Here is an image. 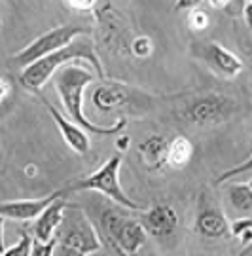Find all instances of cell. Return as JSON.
<instances>
[{
	"mask_svg": "<svg viewBox=\"0 0 252 256\" xmlns=\"http://www.w3.org/2000/svg\"><path fill=\"white\" fill-rule=\"evenodd\" d=\"M52 78H54L55 90L59 93V99L63 102L68 118L86 129L88 133L97 135V137H118L126 129V118H120V122H116L114 126H97L84 114L82 104H84L86 88L95 82V78H99L93 68L80 64V61H72V63L63 64L59 70H55Z\"/></svg>",
	"mask_w": 252,
	"mask_h": 256,
	"instance_id": "obj_1",
	"label": "cell"
},
{
	"mask_svg": "<svg viewBox=\"0 0 252 256\" xmlns=\"http://www.w3.org/2000/svg\"><path fill=\"white\" fill-rule=\"evenodd\" d=\"M72 61H88L100 80L104 78L102 64H100L99 57L95 54L93 42L86 34H82V36L74 38L72 42H68L66 46L40 57L34 63L27 64L19 74V82L23 88H27L28 92L38 93L40 88H44V84L54 76L55 70H59L63 64L72 63Z\"/></svg>",
	"mask_w": 252,
	"mask_h": 256,
	"instance_id": "obj_2",
	"label": "cell"
},
{
	"mask_svg": "<svg viewBox=\"0 0 252 256\" xmlns=\"http://www.w3.org/2000/svg\"><path fill=\"white\" fill-rule=\"evenodd\" d=\"M55 252L63 256H86L95 254L102 248L99 232L91 224L88 214L76 207L68 205L63 210L61 224L55 232Z\"/></svg>",
	"mask_w": 252,
	"mask_h": 256,
	"instance_id": "obj_3",
	"label": "cell"
},
{
	"mask_svg": "<svg viewBox=\"0 0 252 256\" xmlns=\"http://www.w3.org/2000/svg\"><path fill=\"white\" fill-rule=\"evenodd\" d=\"M127 210V209H126ZM126 210H106L100 218L102 247H112L118 254H136L148 239L140 220L133 218Z\"/></svg>",
	"mask_w": 252,
	"mask_h": 256,
	"instance_id": "obj_4",
	"label": "cell"
},
{
	"mask_svg": "<svg viewBox=\"0 0 252 256\" xmlns=\"http://www.w3.org/2000/svg\"><path fill=\"white\" fill-rule=\"evenodd\" d=\"M122 154L112 156L108 162L100 165L99 169L93 174L76 180V182L68 184L64 190L66 192H86V190H93V192H99L102 196H106L108 200H112L114 203H118L120 207H124L127 210H144L136 202H133L122 188L120 184V167H122Z\"/></svg>",
	"mask_w": 252,
	"mask_h": 256,
	"instance_id": "obj_5",
	"label": "cell"
},
{
	"mask_svg": "<svg viewBox=\"0 0 252 256\" xmlns=\"http://www.w3.org/2000/svg\"><path fill=\"white\" fill-rule=\"evenodd\" d=\"M82 34H88V28L78 27V25H63V27L52 28L44 32L42 36H38L36 40H32L27 48H23L21 52L12 57V63L14 66H19V68H25L27 64L38 61L40 57L52 54L59 48L66 46L68 42H72L76 36H82Z\"/></svg>",
	"mask_w": 252,
	"mask_h": 256,
	"instance_id": "obj_6",
	"label": "cell"
},
{
	"mask_svg": "<svg viewBox=\"0 0 252 256\" xmlns=\"http://www.w3.org/2000/svg\"><path fill=\"white\" fill-rule=\"evenodd\" d=\"M237 104L232 99L218 93L203 95L186 108V118L196 126H212L228 120L235 112Z\"/></svg>",
	"mask_w": 252,
	"mask_h": 256,
	"instance_id": "obj_7",
	"label": "cell"
},
{
	"mask_svg": "<svg viewBox=\"0 0 252 256\" xmlns=\"http://www.w3.org/2000/svg\"><path fill=\"white\" fill-rule=\"evenodd\" d=\"M138 220L144 232L154 238H167L178 228V214L167 203H156L148 210H142Z\"/></svg>",
	"mask_w": 252,
	"mask_h": 256,
	"instance_id": "obj_8",
	"label": "cell"
},
{
	"mask_svg": "<svg viewBox=\"0 0 252 256\" xmlns=\"http://www.w3.org/2000/svg\"><path fill=\"white\" fill-rule=\"evenodd\" d=\"M201 57L205 59V63L216 70V72L220 74V76H224V78H235V76H239V74L243 72L244 68V63L234 54V52H230L228 48L220 46L218 42H208L203 46V52H201Z\"/></svg>",
	"mask_w": 252,
	"mask_h": 256,
	"instance_id": "obj_9",
	"label": "cell"
},
{
	"mask_svg": "<svg viewBox=\"0 0 252 256\" xmlns=\"http://www.w3.org/2000/svg\"><path fill=\"white\" fill-rule=\"evenodd\" d=\"M42 102L46 104V108H48V112L52 114V118H54V122L57 124V128L61 129V135H63L64 142L68 144V148L70 150H74L76 154L80 156H86L88 152H90V133L86 131L84 128H80L78 124H74V122H70V120H66L59 112V110L55 108L52 102L48 101L46 97H42Z\"/></svg>",
	"mask_w": 252,
	"mask_h": 256,
	"instance_id": "obj_10",
	"label": "cell"
},
{
	"mask_svg": "<svg viewBox=\"0 0 252 256\" xmlns=\"http://www.w3.org/2000/svg\"><path fill=\"white\" fill-rule=\"evenodd\" d=\"M66 194V190H57V192L50 194L46 198L40 200H16V202H0V216L8 220H21V222H27V220H34L44 207H48L50 203L54 202L55 198Z\"/></svg>",
	"mask_w": 252,
	"mask_h": 256,
	"instance_id": "obj_11",
	"label": "cell"
},
{
	"mask_svg": "<svg viewBox=\"0 0 252 256\" xmlns=\"http://www.w3.org/2000/svg\"><path fill=\"white\" fill-rule=\"evenodd\" d=\"M66 200H64V194L55 198L54 202L50 203L48 207L42 209V212L34 218V226H32V234L34 239L38 241H50L55 238V232L61 224L63 218V210L66 207Z\"/></svg>",
	"mask_w": 252,
	"mask_h": 256,
	"instance_id": "obj_12",
	"label": "cell"
},
{
	"mask_svg": "<svg viewBox=\"0 0 252 256\" xmlns=\"http://www.w3.org/2000/svg\"><path fill=\"white\" fill-rule=\"evenodd\" d=\"M133 93L131 90L124 86V84H114V82H100L95 92L91 95V102L95 108L100 112H110L114 108H122L127 102L131 101Z\"/></svg>",
	"mask_w": 252,
	"mask_h": 256,
	"instance_id": "obj_13",
	"label": "cell"
},
{
	"mask_svg": "<svg viewBox=\"0 0 252 256\" xmlns=\"http://www.w3.org/2000/svg\"><path fill=\"white\" fill-rule=\"evenodd\" d=\"M196 232L208 239H222L230 236V222L216 207L201 205L196 216Z\"/></svg>",
	"mask_w": 252,
	"mask_h": 256,
	"instance_id": "obj_14",
	"label": "cell"
},
{
	"mask_svg": "<svg viewBox=\"0 0 252 256\" xmlns=\"http://www.w3.org/2000/svg\"><path fill=\"white\" fill-rule=\"evenodd\" d=\"M167 144H169V140L162 135H152V137L144 138L138 144V152H140V158L144 160L146 167L162 169L167 162Z\"/></svg>",
	"mask_w": 252,
	"mask_h": 256,
	"instance_id": "obj_15",
	"label": "cell"
},
{
	"mask_svg": "<svg viewBox=\"0 0 252 256\" xmlns=\"http://www.w3.org/2000/svg\"><path fill=\"white\" fill-rule=\"evenodd\" d=\"M192 156H194V144L190 142V138L178 135L172 140H169V144H167V162H165V165L174 167V169H182L190 164Z\"/></svg>",
	"mask_w": 252,
	"mask_h": 256,
	"instance_id": "obj_16",
	"label": "cell"
},
{
	"mask_svg": "<svg viewBox=\"0 0 252 256\" xmlns=\"http://www.w3.org/2000/svg\"><path fill=\"white\" fill-rule=\"evenodd\" d=\"M228 200L239 212L250 214L252 210V186L250 182H234L228 186Z\"/></svg>",
	"mask_w": 252,
	"mask_h": 256,
	"instance_id": "obj_17",
	"label": "cell"
},
{
	"mask_svg": "<svg viewBox=\"0 0 252 256\" xmlns=\"http://www.w3.org/2000/svg\"><path fill=\"white\" fill-rule=\"evenodd\" d=\"M230 236L239 239V243L243 247H250L252 245V218L250 214H244L243 218L235 220L230 224Z\"/></svg>",
	"mask_w": 252,
	"mask_h": 256,
	"instance_id": "obj_18",
	"label": "cell"
},
{
	"mask_svg": "<svg viewBox=\"0 0 252 256\" xmlns=\"http://www.w3.org/2000/svg\"><path fill=\"white\" fill-rule=\"evenodd\" d=\"M186 23H188V28L194 30V32H201L208 27V14L201 8H194L188 10V18H186Z\"/></svg>",
	"mask_w": 252,
	"mask_h": 256,
	"instance_id": "obj_19",
	"label": "cell"
},
{
	"mask_svg": "<svg viewBox=\"0 0 252 256\" xmlns=\"http://www.w3.org/2000/svg\"><path fill=\"white\" fill-rule=\"evenodd\" d=\"M30 245H32V239L28 234H21L19 241L10 248H4V254L2 256H30Z\"/></svg>",
	"mask_w": 252,
	"mask_h": 256,
	"instance_id": "obj_20",
	"label": "cell"
},
{
	"mask_svg": "<svg viewBox=\"0 0 252 256\" xmlns=\"http://www.w3.org/2000/svg\"><path fill=\"white\" fill-rule=\"evenodd\" d=\"M152 50H154L152 38H148V36H136V38H133V42H131V52H133V55L140 57V59L148 57V55L152 54Z\"/></svg>",
	"mask_w": 252,
	"mask_h": 256,
	"instance_id": "obj_21",
	"label": "cell"
},
{
	"mask_svg": "<svg viewBox=\"0 0 252 256\" xmlns=\"http://www.w3.org/2000/svg\"><path fill=\"white\" fill-rule=\"evenodd\" d=\"M55 238L50 241H38L32 239V245H30V256H54L55 252Z\"/></svg>",
	"mask_w": 252,
	"mask_h": 256,
	"instance_id": "obj_22",
	"label": "cell"
},
{
	"mask_svg": "<svg viewBox=\"0 0 252 256\" xmlns=\"http://www.w3.org/2000/svg\"><path fill=\"white\" fill-rule=\"evenodd\" d=\"M250 167H252V162L250 158H246L243 164L237 165V167H234V169H230V171H226V173H222L218 178H216V182H226V180H230V178H234V176H237V174H248L250 173Z\"/></svg>",
	"mask_w": 252,
	"mask_h": 256,
	"instance_id": "obj_23",
	"label": "cell"
},
{
	"mask_svg": "<svg viewBox=\"0 0 252 256\" xmlns=\"http://www.w3.org/2000/svg\"><path fill=\"white\" fill-rule=\"evenodd\" d=\"M74 10H80V12H88V10H93L95 4L99 0H66Z\"/></svg>",
	"mask_w": 252,
	"mask_h": 256,
	"instance_id": "obj_24",
	"label": "cell"
},
{
	"mask_svg": "<svg viewBox=\"0 0 252 256\" xmlns=\"http://www.w3.org/2000/svg\"><path fill=\"white\" fill-rule=\"evenodd\" d=\"M203 2H205V0H176L174 10H176V12H180V10H194V8H199Z\"/></svg>",
	"mask_w": 252,
	"mask_h": 256,
	"instance_id": "obj_25",
	"label": "cell"
},
{
	"mask_svg": "<svg viewBox=\"0 0 252 256\" xmlns=\"http://www.w3.org/2000/svg\"><path fill=\"white\" fill-rule=\"evenodd\" d=\"M246 2H252V0H232V4L228 6V12L230 14H234V16H239L241 18V12H243V6L246 4Z\"/></svg>",
	"mask_w": 252,
	"mask_h": 256,
	"instance_id": "obj_26",
	"label": "cell"
},
{
	"mask_svg": "<svg viewBox=\"0 0 252 256\" xmlns=\"http://www.w3.org/2000/svg\"><path fill=\"white\" fill-rule=\"evenodd\" d=\"M10 92H12V86H10V82L6 80V78H0V102L8 97Z\"/></svg>",
	"mask_w": 252,
	"mask_h": 256,
	"instance_id": "obj_27",
	"label": "cell"
},
{
	"mask_svg": "<svg viewBox=\"0 0 252 256\" xmlns=\"http://www.w3.org/2000/svg\"><path fill=\"white\" fill-rule=\"evenodd\" d=\"M208 4L214 10H226L232 4V0H208Z\"/></svg>",
	"mask_w": 252,
	"mask_h": 256,
	"instance_id": "obj_28",
	"label": "cell"
},
{
	"mask_svg": "<svg viewBox=\"0 0 252 256\" xmlns=\"http://www.w3.org/2000/svg\"><path fill=\"white\" fill-rule=\"evenodd\" d=\"M4 216H0V256L4 254V248H6V245H4Z\"/></svg>",
	"mask_w": 252,
	"mask_h": 256,
	"instance_id": "obj_29",
	"label": "cell"
},
{
	"mask_svg": "<svg viewBox=\"0 0 252 256\" xmlns=\"http://www.w3.org/2000/svg\"><path fill=\"white\" fill-rule=\"evenodd\" d=\"M116 144H118V150H124L129 144V140H127V137H120V140H118Z\"/></svg>",
	"mask_w": 252,
	"mask_h": 256,
	"instance_id": "obj_30",
	"label": "cell"
}]
</instances>
